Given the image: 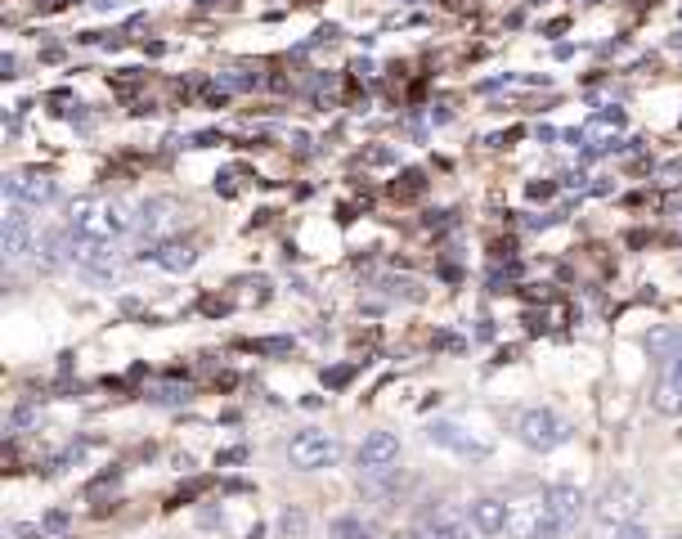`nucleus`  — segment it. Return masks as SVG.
<instances>
[{"mask_svg":"<svg viewBox=\"0 0 682 539\" xmlns=\"http://www.w3.org/2000/svg\"><path fill=\"white\" fill-rule=\"evenodd\" d=\"M508 539H557L561 535V522L552 513L548 494H525V499H512L508 503V526H503Z\"/></svg>","mask_w":682,"mask_h":539,"instance_id":"1","label":"nucleus"},{"mask_svg":"<svg viewBox=\"0 0 682 539\" xmlns=\"http://www.w3.org/2000/svg\"><path fill=\"white\" fill-rule=\"evenodd\" d=\"M516 437H521V445L548 454V450L571 441V422H565L561 414H552V409H525L516 418Z\"/></svg>","mask_w":682,"mask_h":539,"instance_id":"2","label":"nucleus"},{"mask_svg":"<svg viewBox=\"0 0 682 539\" xmlns=\"http://www.w3.org/2000/svg\"><path fill=\"white\" fill-rule=\"evenodd\" d=\"M288 458H292V467H301V473H319V467H332L341 458V441L332 437V431L306 427V431H296L292 437Z\"/></svg>","mask_w":682,"mask_h":539,"instance_id":"3","label":"nucleus"},{"mask_svg":"<svg viewBox=\"0 0 682 539\" xmlns=\"http://www.w3.org/2000/svg\"><path fill=\"white\" fill-rule=\"evenodd\" d=\"M68 230L77 238H112L118 243V230H112V198H77L68 207Z\"/></svg>","mask_w":682,"mask_h":539,"instance_id":"4","label":"nucleus"},{"mask_svg":"<svg viewBox=\"0 0 682 539\" xmlns=\"http://www.w3.org/2000/svg\"><path fill=\"white\" fill-rule=\"evenodd\" d=\"M36 225H32V207L10 203L5 221H0V247H5V261H23L27 252H36Z\"/></svg>","mask_w":682,"mask_h":539,"instance_id":"5","label":"nucleus"},{"mask_svg":"<svg viewBox=\"0 0 682 539\" xmlns=\"http://www.w3.org/2000/svg\"><path fill=\"white\" fill-rule=\"evenodd\" d=\"M5 198L23 207H50L59 198V180L46 171H14L5 175Z\"/></svg>","mask_w":682,"mask_h":539,"instance_id":"6","label":"nucleus"},{"mask_svg":"<svg viewBox=\"0 0 682 539\" xmlns=\"http://www.w3.org/2000/svg\"><path fill=\"white\" fill-rule=\"evenodd\" d=\"M597 522L601 526H629L637 513H642V494L629 486V481H611L601 490V499H597Z\"/></svg>","mask_w":682,"mask_h":539,"instance_id":"7","label":"nucleus"},{"mask_svg":"<svg viewBox=\"0 0 682 539\" xmlns=\"http://www.w3.org/2000/svg\"><path fill=\"white\" fill-rule=\"evenodd\" d=\"M139 257L154 261V266H162V270H171V274H184L188 266L198 261V247H194V243H180V238H162V243H148Z\"/></svg>","mask_w":682,"mask_h":539,"instance_id":"8","label":"nucleus"},{"mask_svg":"<svg viewBox=\"0 0 682 539\" xmlns=\"http://www.w3.org/2000/svg\"><path fill=\"white\" fill-rule=\"evenodd\" d=\"M175 198H148L144 207H139V221H135V234L139 238H148V243H158L171 225H175Z\"/></svg>","mask_w":682,"mask_h":539,"instance_id":"9","label":"nucleus"},{"mask_svg":"<svg viewBox=\"0 0 682 539\" xmlns=\"http://www.w3.org/2000/svg\"><path fill=\"white\" fill-rule=\"evenodd\" d=\"M656 409L660 414H682V333H678L673 355L665 359V378L656 387Z\"/></svg>","mask_w":682,"mask_h":539,"instance_id":"10","label":"nucleus"},{"mask_svg":"<svg viewBox=\"0 0 682 539\" xmlns=\"http://www.w3.org/2000/svg\"><path fill=\"white\" fill-rule=\"evenodd\" d=\"M400 463V437L395 431H368L360 445V467H395Z\"/></svg>","mask_w":682,"mask_h":539,"instance_id":"11","label":"nucleus"},{"mask_svg":"<svg viewBox=\"0 0 682 539\" xmlns=\"http://www.w3.org/2000/svg\"><path fill=\"white\" fill-rule=\"evenodd\" d=\"M427 441H431V445H449V450H459V454H467V458H485V454H489V441H472L467 431L453 427V422H431Z\"/></svg>","mask_w":682,"mask_h":539,"instance_id":"12","label":"nucleus"},{"mask_svg":"<svg viewBox=\"0 0 682 539\" xmlns=\"http://www.w3.org/2000/svg\"><path fill=\"white\" fill-rule=\"evenodd\" d=\"M400 486H404V473H400V467H364V473H360V490H364L368 499H377V503L395 499Z\"/></svg>","mask_w":682,"mask_h":539,"instance_id":"13","label":"nucleus"},{"mask_svg":"<svg viewBox=\"0 0 682 539\" xmlns=\"http://www.w3.org/2000/svg\"><path fill=\"white\" fill-rule=\"evenodd\" d=\"M72 243H77V234H72L68 225L63 230H46L41 243H36V261H41L46 270H59L63 261H72Z\"/></svg>","mask_w":682,"mask_h":539,"instance_id":"14","label":"nucleus"},{"mask_svg":"<svg viewBox=\"0 0 682 539\" xmlns=\"http://www.w3.org/2000/svg\"><path fill=\"white\" fill-rule=\"evenodd\" d=\"M467 517H472V526L480 530V535H503V526H508V503L503 499H472L467 503Z\"/></svg>","mask_w":682,"mask_h":539,"instance_id":"15","label":"nucleus"},{"mask_svg":"<svg viewBox=\"0 0 682 539\" xmlns=\"http://www.w3.org/2000/svg\"><path fill=\"white\" fill-rule=\"evenodd\" d=\"M427 539H472V517L467 513H453V509H436L423 522Z\"/></svg>","mask_w":682,"mask_h":539,"instance_id":"16","label":"nucleus"},{"mask_svg":"<svg viewBox=\"0 0 682 539\" xmlns=\"http://www.w3.org/2000/svg\"><path fill=\"white\" fill-rule=\"evenodd\" d=\"M544 494H548L552 513H557V522H561V535H565V530L580 522V513H584V494H580L575 486H548Z\"/></svg>","mask_w":682,"mask_h":539,"instance_id":"17","label":"nucleus"},{"mask_svg":"<svg viewBox=\"0 0 682 539\" xmlns=\"http://www.w3.org/2000/svg\"><path fill=\"white\" fill-rule=\"evenodd\" d=\"M279 526H283V539H306V513L301 509H288Z\"/></svg>","mask_w":682,"mask_h":539,"instance_id":"18","label":"nucleus"},{"mask_svg":"<svg viewBox=\"0 0 682 539\" xmlns=\"http://www.w3.org/2000/svg\"><path fill=\"white\" fill-rule=\"evenodd\" d=\"M427 185H423V171H404V185L395 180V198H418Z\"/></svg>","mask_w":682,"mask_h":539,"instance_id":"19","label":"nucleus"},{"mask_svg":"<svg viewBox=\"0 0 682 539\" xmlns=\"http://www.w3.org/2000/svg\"><path fill=\"white\" fill-rule=\"evenodd\" d=\"M332 535H337V539H364V526H360L355 517H341V522L332 526Z\"/></svg>","mask_w":682,"mask_h":539,"instance_id":"20","label":"nucleus"},{"mask_svg":"<svg viewBox=\"0 0 682 539\" xmlns=\"http://www.w3.org/2000/svg\"><path fill=\"white\" fill-rule=\"evenodd\" d=\"M154 401L158 405H180V401H188V387H162V391H154Z\"/></svg>","mask_w":682,"mask_h":539,"instance_id":"21","label":"nucleus"},{"mask_svg":"<svg viewBox=\"0 0 682 539\" xmlns=\"http://www.w3.org/2000/svg\"><path fill=\"white\" fill-rule=\"evenodd\" d=\"M351 373H355L351 365H341V369H332V373H324V382H328V387L337 391V387H346V382H351Z\"/></svg>","mask_w":682,"mask_h":539,"instance_id":"22","label":"nucleus"},{"mask_svg":"<svg viewBox=\"0 0 682 539\" xmlns=\"http://www.w3.org/2000/svg\"><path fill=\"white\" fill-rule=\"evenodd\" d=\"M256 351H265V355H283V351H292V342H288V338H270V342H256Z\"/></svg>","mask_w":682,"mask_h":539,"instance_id":"23","label":"nucleus"},{"mask_svg":"<svg viewBox=\"0 0 682 539\" xmlns=\"http://www.w3.org/2000/svg\"><path fill=\"white\" fill-rule=\"evenodd\" d=\"M616 539H651V530H642L637 522H629V526H616Z\"/></svg>","mask_w":682,"mask_h":539,"instance_id":"24","label":"nucleus"},{"mask_svg":"<svg viewBox=\"0 0 682 539\" xmlns=\"http://www.w3.org/2000/svg\"><path fill=\"white\" fill-rule=\"evenodd\" d=\"M5 539H41V530H36V526H10Z\"/></svg>","mask_w":682,"mask_h":539,"instance_id":"25","label":"nucleus"},{"mask_svg":"<svg viewBox=\"0 0 682 539\" xmlns=\"http://www.w3.org/2000/svg\"><path fill=\"white\" fill-rule=\"evenodd\" d=\"M63 526H68V513H50L46 517V530H63Z\"/></svg>","mask_w":682,"mask_h":539,"instance_id":"26","label":"nucleus"},{"mask_svg":"<svg viewBox=\"0 0 682 539\" xmlns=\"http://www.w3.org/2000/svg\"><path fill=\"white\" fill-rule=\"evenodd\" d=\"M243 458H247V450H224L220 454V463H243Z\"/></svg>","mask_w":682,"mask_h":539,"instance_id":"27","label":"nucleus"},{"mask_svg":"<svg viewBox=\"0 0 682 539\" xmlns=\"http://www.w3.org/2000/svg\"><path fill=\"white\" fill-rule=\"evenodd\" d=\"M14 68H19V59H14V54L0 59V72H5V77H14Z\"/></svg>","mask_w":682,"mask_h":539,"instance_id":"28","label":"nucleus"},{"mask_svg":"<svg viewBox=\"0 0 682 539\" xmlns=\"http://www.w3.org/2000/svg\"><path fill=\"white\" fill-rule=\"evenodd\" d=\"M557 185H529V198H548Z\"/></svg>","mask_w":682,"mask_h":539,"instance_id":"29","label":"nucleus"},{"mask_svg":"<svg viewBox=\"0 0 682 539\" xmlns=\"http://www.w3.org/2000/svg\"><path fill=\"white\" fill-rule=\"evenodd\" d=\"M395 539H427V530H423V526H418V530H400Z\"/></svg>","mask_w":682,"mask_h":539,"instance_id":"30","label":"nucleus"},{"mask_svg":"<svg viewBox=\"0 0 682 539\" xmlns=\"http://www.w3.org/2000/svg\"><path fill=\"white\" fill-rule=\"evenodd\" d=\"M678 539H682V535H678Z\"/></svg>","mask_w":682,"mask_h":539,"instance_id":"31","label":"nucleus"}]
</instances>
